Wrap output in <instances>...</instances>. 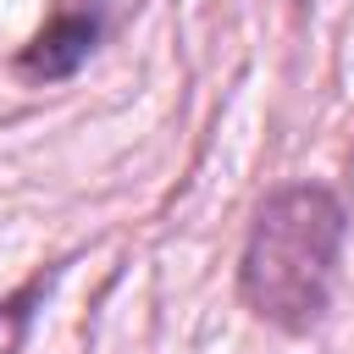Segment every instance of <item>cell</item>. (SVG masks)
<instances>
[{
  "mask_svg": "<svg viewBox=\"0 0 354 354\" xmlns=\"http://www.w3.org/2000/svg\"><path fill=\"white\" fill-rule=\"evenodd\" d=\"M343 205L321 183L277 188L249 227L238 260L243 304L277 332H310L332 299L337 254H343Z\"/></svg>",
  "mask_w": 354,
  "mask_h": 354,
  "instance_id": "6da1fadb",
  "label": "cell"
},
{
  "mask_svg": "<svg viewBox=\"0 0 354 354\" xmlns=\"http://www.w3.org/2000/svg\"><path fill=\"white\" fill-rule=\"evenodd\" d=\"M94 39H100V17H94V11H61V17L39 33V50L28 55V66L44 72V77H61V72H72V66L94 50Z\"/></svg>",
  "mask_w": 354,
  "mask_h": 354,
  "instance_id": "7a4b0ae2",
  "label": "cell"
},
{
  "mask_svg": "<svg viewBox=\"0 0 354 354\" xmlns=\"http://www.w3.org/2000/svg\"><path fill=\"white\" fill-rule=\"evenodd\" d=\"M39 299H44V277H39V282H28L22 293H11V299L0 304V354H17V348H22V337H28V326H33Z\"/></svg>",
  "mask_w": 354,
  "mask_h": 354,
  "instance_id": "3957f363",
  "label": "cell"
}]
</instances>
